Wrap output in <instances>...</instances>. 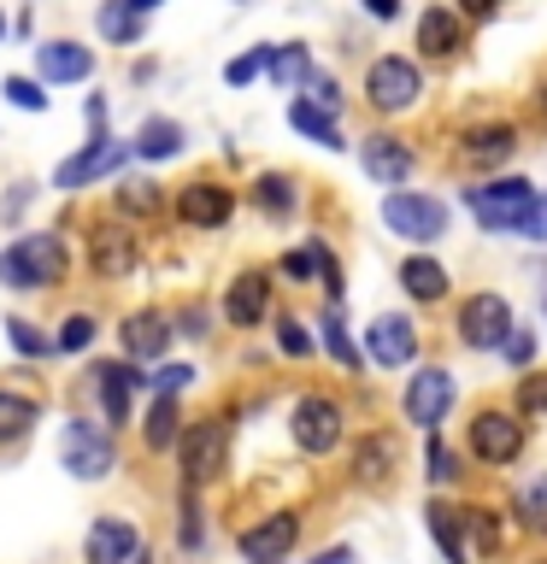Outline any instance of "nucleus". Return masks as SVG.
<instances>
[{"label": "nucleus", "mask_w": 547, "mask_h": 564, "mask_svg": "<svg viewBox=\"0 0 547 564\" xmlns=\"http://www.w3.org/2000/svg\"><path fill=\"white\" fill-rule=\"evenodd\" d=\"M371 18H400V0H365Z\"/></svg>", "instance_id": "864d4df0"}, {"label": "nucleus", "mask_w": 547, "mask_h": 564, "mask_svg": "<svg viewBox=\"0 0 547 564\" xmlns=\"http://www.w3.org/2000/svg\"><path fill=\"white\" fill-rule=\"evenodd\" d=\"M312 564H360V558H353V553H347V546H330V553H318Z\"/></svg>", "instance_id": "6e6d98bb"}, {"label": "nucleus", "mask_w": 547, "mask_h": 564, "mask_svg": "<svg viewBox=\"0 0 547 564\" xmlns=\"http://www.w3.org/2000/svg\"><path fill=\"white\" fill-rule=\"evenodd\" d=\"M254 200L265 218H294V206H300V194H294V176H282V171H265L259 183H254Z\"/></svg>", "instance_id": "c756f323"}, {"label": "nucleus", "mask_w": 547, "mask_h": 564, "mask_svg": "<svg viewBox=\"0 0 547 564\" xmlns=\"http://www.w3.org/2000/svg\"><path fill=\"white\" fill-rule=\"evenodd\" d=\"M400 289L412 294V300H423V306H436V300L448 294V271H441L436 259L412 253V259H400Z\"/></svg>", "instance_id": "a878e982"}, {"label": "nucleus", "mask_w": 547, "mask_h": 564, "mask_svg": "<svg viewBox=\"0 0 547 564\" xmlns=\"http://www.w3.org/2000/svg\"><path fill=\"white\" fill-rule=\"evenodd\" d=\"M536 183L529 176H494V183H476L465 188V206H471V218L494 229V236H506V229H524L529 224V212H536Z\"/></svg>", "instance_id": "f03ea898"}, {"label": "nucleus", "mask_w": 547, "mask_h": 564, "mask_svg": "<svg viewBox=\"0 0 547 564\" xmlns=\"http://www.w3.org/2000/svg\"><path fill=\"white\" fill-rule=\"evenodd\" d=\"M365 359L383 365V370H400L418 359V324L406 312H377L365 329Z\"/></svg>", "instance_id": "9b49d317"}, {"label": "nucleus", "mask_w": 547, "mask_h": 564, "mask_svg": "<svg viewBox=\"0 0 547 564\" xmlns=\"http://www.w3.org/2000/svg\"><path fill=\"white\" fill-rule=\"evenodd\" d=\"M130 148H136V159H176V153H183V123H171V118H148V123L136 130Z\"/></svg>", "instance_id": "c85d7f7f"}, {"label": "nucleus", "mask_w": 547, "mask_h": 564, "mask_svg": "<svg viewBox=\"0 0 547 564\" xmlns=\"http://www.w3.org/2000/svg\"><path fill=\"white\" fill-rule=\"evenodd\" d=\"M524 236H529V241H547V194H541V200H536V212H529Z\"/></svg>", "instance_id": "8fccbe9b"}, {"label": "nucleus", "mask_w": 547, "mask_h": 564, "mask_svg": "<svg viewBox=\"0 0 547 564\" xmlns=\"http://www.w3.org/2000/svg\"><path fill=\"white\" fill-rule=\"evenodd\" d=\"M518 153V130L512 123H471L465 135H459V165H471V171H501L506 159Z\"/></svg>", "instance_id": "4468645a"}, {"label": "nucleus", "mask_w": 547, "mask_h": 564, "mask_svg": "<svg viewBox=\"0 0 547 564\" xmlns=\"http://www.w3.org/2000/svg\"><path fill=\"white\" fill-rule=\"evenodd\" d=\"M423 95V77L412 59H400V53H383V59H371L365 70V100L377 106V112H412Z\"/></svg>", "instance_id": "0eeeda50"}, {"label": "nucleus", "mask_w": 547, "mask_h": 564, "mask_svg": "<svg viewBox=\"0 0 547 564\" xmlns=\"http://www.w3.org/2000/svg\"><path fill=\"white\" fill-rule=\"evenodd\" d=\"M189 382H194V370H189V365H159L153 377H148V388H153V394H171V400L183 394Z\"/></svg>", "instance_id": "79ce46f5"}, {"label": "nucleus", "mask_w": 547, "mask_h": 564, "mask_svg": "<svg viewBox=\"0 0 547 564\" xmlns=\"http://www.w3.org/2000/svg\"><path fill=\"white\" fill-rule=\"evenodd\" d=\"M35 70H42L47 83H83L88 70H95V53L83 42H42L35 47Z\"/></svg>", "instance_id": "5701e85b"}, {"label": "nucleus", "mask_w": 547, "mask_h": 564, "mask_svg": "<svg viewBox=\"0 0 547 564\" xmlns=\"http://www.w3.org/2000/svg\"><path fill=\"white\" fill-rule=\"evenodd\" d=\"M465 553L471 558H494L501 553V518L483 506H465Z\"/></svg>", "instance_id": "2f4dec72"}, {"label": "nucleus", "mask_w": 547, "mask_h": 564, "mask_svg": "<svg viewBox=\"0 0 547 564\" xmlns=\"http://www.w3.org/2000/svg\"><path fill=\"white\" fill-rule=\"evenodd\" d=\"M0 35H7V24H0Z\"/></svg>", "instance_id": "bf43d9fd"}, {"label": "nucleus", "mask_w": 547, "mask_h": 564, "mask_svg": "<svg viewBox=\"0 0 547 564\" xmlns=\"http://www.w3.org/2000/svg\"><path fill=\"white\" fill-rule=\"evenodd\" d=\"M312 271H318V253H312V247L282 253V276H289V282H312Z\"/></svg>", "instance_id": "de8ad7c7"}, {"label": "nucleus", "mask_w": 547, "mask_h": 564, "mask_svg": "<svg viewBox=\"0 0 547 564\" xmlns=\"http://www.w3.org/2000/svg\"><path fill=\"white\" fill-rule=\"evenodd\" d=\"M88 341H95V317H88V312H71L65 329H60V352H83Z\"/></svg>", "instance_id": "a19ab883"}, {"label": "nucleus", "mask_w": 547, "mask_h": 564, "mask_svg": "<svg viewBox=\"0 0 547 564\" xmlns=\"http://www.w3.org/2000/svg\"><path fill=\"white\" fill-rule=\"evenodd\" d=\"M7 100H12V106H24V112H47L42 83H30V77H7Z\"/></svg>", "instance_id": "37998d69"}, {"label": "nucleus", "mask_w": 547, "mask_h": 564, "mask_svg": "<svg viewBox=\"0 0 547 564\" xmlns=\"http://www.w3.org/2000/svg\"><path fill=\"white\" fill-rule=\"evenodd\" d=\"M289 123L300 135H312L318 148H342V118L324 112L318 100H289Z\"/></svg>", "instance_id": "cd10ccee"}, {"label": "nucleus", "mask_w": 547, "mask_h": 564, "mask_svg": "<svg viewBox=\"0 0 547 564\" xmlns=\"http://www.w3.org/2000/svg\"><path fill=\"white\" fill-rule=\"evenodd\" d=\"M294 541H300V518L294 511H271L254 529H242V558L247 564H289Z\"/></svg>", "instance_id": "ddd939ff"}, {"label": "nucleus", "mask_w": 547, "mask_h": 564, "mask_svg": "<svg viewBox=\"0 0 547 564\" xmlns=\"http://www.w3.org/2000/svg\"><path fill=\"white\" fill-rule=\"evenodd\" d=\"M541 282H547V271H541Z\"/></svg>", "instance_id": "680f3d73"}, {"label": "nucleus", "mask_w": 547, "mask_h": 564, "mask_svg": "<svg viewBox=\"0 0 547 564\" xmlns=\"http://www.w3.org/2000/svg\"><path fill=\"white\" fill-rule=\"evenodd\" d=\"M423 523H430V541L441 546V558H448V564H471V553H465V506L430 500V506H423Z\"/></svg>", "instance_id": "4be33fe9"}, {"label": "nucleus", "mask_w": 547, "mask_h": 564, "mask_svg": "<svg viewBox=\"0 0 547 564\" xmlns=\"http://www.w3.org/2000/svg\"><path fill=\"white\" fill-rule=\"evenodd\" d=\"M453 329H459V341L476 347V352H501L518 324H512V306H506L501 294H471L465 306H459V324Z\"/></svg>", "instance_id": "1a4fd4ad"}, {"label": "nucleus", "mask_w": 547, "mask_h": 564, "mask_svg": "<svg viewBox=\"0 0 547 564\" xmlns=\"http://www.w3.org/2000/svg\"><path fill=\"white\" fill-rule=\"evenodd\" d=\"M512 518H518L529 535H547V470H529L518 488H512Z\"/></svg>", "instance_id": "393cba45"}, {"label": "nucleus", "mask_w": 547, "mask_h": 564, "mask_svg": "<svg viewBox=\"0 0 547 564\" xmlns=\"http://www.w3.org/2000/svg\"><path fill=\"white\" fill-rule=\"evenodd\" d=\"M318 329H324V347H330V359L342 365V370H360L365 359H360V347L347 341V324H342V306H330L324 317H318Z\"/></svg>", "instance_id": "e433bc0d"}, {"label": "nucleus", "mask_w": 547, "mask_h": 564, "mask_svg": "<svg viewBox=\"0 0 547 564\" xmlns=\"http://www.w3.org/2000/svg\"><path fill=\"white\" fill-rule=\"evenodd\" d=\"M342 400H330V394H300L294 400V412H289V435H294V447L300 453H312V458H324L342 447Z\"/></svg>", "instance_id": "423d86ee"}, {"label": "nucleus", "mask_w": 547, "mask_h": 564, "mask_svg": "<svg viewBox=\"0 0 547 564\" xmlns=\"http://www.w3.org/2000/svg\"><path fill=\"white\" fill-rule=\"evenodd\" d=\"M536 106H541V112H547V83H541V100H536Z\"/></svg>", "instance_id": "13d9d810"}, {"label": "nucleus", "mask_w": 547, "mask_h": 564, "mask_svg": "<svg viewBox=\"0 0 547 564\" xmlns=\"http://www.w3.org/2000/svg\"><path fill=\"white\" fill-rule=\"evenodd\" d=\"M136 148H130V141H112V135H95V141H88V148L83 153H71L65 159V165L60 171H53V188H65V194H77V188H88V183H95V176H106V171H118L124 165V159H130Z\"/></svg>", "instance_id": "f8f14e48"}, {"label": "nucleus", "mask_w": 547, "mask_h": 564, "mask_svg": "<svg viewBox=\"0 0 547 564\" xmlns=\"http://www.w3.org/2000/svg\"><path fill=\"white\" fill-rule=\"evenodd\" d=\"M176 423H183V412H176V400L171 394H153V412H148V423H141V441H148L153 453H165V447H176Z\"/></svg>", "instance_id": "7c9ffc66"}, {"label": "nucleus", "mask_w": 547, "mask_h": 564, "mask_svg": "<svg viewBox=\"0 0 547 564\" xmlns=\"http://www.w3.org/2000/svg\"><path fill=\"white\" fill-rule=\"evenodd\" d=\"M265 312H271V276H265V271H242L236 282H229V294H224V317L236 329H254Z\"/></svg>", "instance_id": "6ab92c4d"}, {"label": "nucleus", "mask_w": 547, "mask_h": 564, "mask_svg": "<svg viewBox=\"0 0 547 564\" xmlns=\"http://www.w3.org/2000/svg\"><path fill=\"white\" fill-rule=\"evenodd\" d=\"M277 347L289 352V359H307V352H312L318 341H312V335H307V329L294 324V317H282V324H277Z\"/></svg>", "instance_id": "c03bdc74"}, {"label": "nucleus", "mask_w": 547, "mask_h": 564, "mask_svg": "<svg viewBox=\"0 0 547 564\" xmlns=\"http://www.w3.org/2000/svg\"><path fill=\"white\" fill-rule=\"evenodd\" d=\"M229 212H236V194H229L224 183H189V188H176V218H183L189 229H224Z\"/></svg>", "instance_id": "dca6fc26"}, {"label": "nucleus", "mask_w": 547, "mask_h": 564, "mask_svg": "<svg viewBox=\"0 0 547 564\" xmlns=\"http://www.w3.org/2000/svg\"><path fill=\"white\" fill-rule=\"evenodd\" d=\"M65 470L77 476V482H100V476H112V465H118V447H112V435L100 430V423H88V417H77V423H65Z\"/></svg>", "instance_id": "9d476101"}, {"label": "nucleus", "mask_w": 547, "mask_h": 564, "mask_svg": "<svg viewBox=\"0 0 547 564\" xmlns=\"http://www.w3.org/2000/svg\"><path fill=\"white\" fill-rule=\"evenodd\" d=\"M159 206H165V194H159V183H148V176H124V183H118V212H130V218H153Z\"/></svg>", "instance_id": "f704fd0d"}, {"label": "nucleus", "mask_w": 547, "mask_h": 564, "mask_svg": "<svg viewBox=\"0 0 547 564\" xmlns=\"http://www.w3.org/2000/svg\"><path fill=\"white\" fill-rule=\"evenodd\" d=\"M183 335H194V341H201V335H206V312H183Z\"/></svg>", "instance_id": "5fc2aeb1"}, {"label": "nucleus", "mask_w": 547, "mask_h": 564, "mask_svg": "<svg viewBox=\"0 0 547 564\" xmlns=\"http://www.w3.org/2000/svg\"><path fill=\"white\" fill-rule=\"evenodd\" d=\"M201 535H206V529H201V518H194V506H189V511H183V546H194Z\"/></svg>", "instance_id": "603ef678"}, {"label": "nucleus", "mask_w": 547, "mask_h": 564, "mask_svg": "<svg viewBox=\"0 0 547 564\" xmlns=\"http://www.w3.org/2000/svg\"><path fill=\"white\" fill-rule=\"evenodd\" d=\"M312 100L324 106V112H342V83H330V77H312Z\"/></svg>", "instance_id": "09e8293b"}, {"label": "nucleus", "mask_w": 547, "mask_h": 564, "mask_svg": "<svg viewBox=\"0 0 547 564\" xmlns=\"http://www.w3.org/2000/svg\"><path fill=\"white\" fill-rule=\"evenodd\" d=\"M524 441H529V423L518 412H501V405H489V412L471 417V453L483 458L489 470H506L524 458Z\"/></svg>", "instance_id": "39448f33"}, {"label": "nucleus", "mask_w": 547, "mask_h": 564, "mask_svg": "<svg viewBox=\"0 0 547 564\" xmlns=\"http://www.w3.org/2000/svg\"><path fill=\"white\" fill-rule=\"evenodd\" d=\"M501 352H506L518 370H529V365H536V335H529V329H512V341H506Z\"/></svg>", "instance_id": "49530a36"}, {"label": "nucleus", "mask_w": 547, "mask_h": 564, "mask_svg": "<svg viewBox=\"0 0 547 564\" xmlns=\"http://www.w3.org/2000/svg\"><path fill=\"white\" fill-rule=\"evenodd\" d=\"M423 476H430L436 488H448L453 476H459V465H453V453H448V441H441V430L423 441Z\"/></svg>", "instance_id": "4c0bfd02"}, {"label": "nucleus", "mask_w": 547, "mask_h": 564, "mask_svg": "<svg viewBox=\"0 0 547 564\" xmlns=\"http://www.w3.org/2000/svg\"><path fill=\"white\" fill-rule=\"evenodd\" d=\"M501 0H459V18H494Z\"/></svg>", "instance_id": "3c124183"}, {"label": "nucleus", "mask_w": 547, "mask_h": 564, "mask_svg": "<svg viewBox=\"0 0 547 564\" xmlns=\"http://www.w3.org/2000/svg\"><path fill=\"white\" fill-rule=\"evenodd\" d=\"M100 35H106V42H118V47L141 42V12L130 7V0H106V7H100Z\"/></svg>", "instance_id": "72a5a7b5"}, {"label": "nucleus", "mask_w": 547, "mask_h": 564, "mask_svg": "<svg viewBox=\"0 0 547 564\" xmlns=\"http://www.w3.org/2000/svg\"><path fill=\"white\" fill-rule=\"evenodd\" d=\"M136 564H148V558H136Z\"/></svg>", "instance_id": "052dcab7"}, {"label": "nucleus", "mask_w": 547, "mask_h": 564, "mask_svg": "<svg viewBox=\"0 0 547 564\" xmlns=\"http://www.w3.org/2000/svg\"><path fill=\"white\" fill-rule=\"evenodd\" d=\"M118 341H124V359H159L171 347V317L165 312H130Z\"/></svg>", "instance_id": "412c9836"}, {"label": "nucleus", "mask_w": 547, "mask_h": 564, "mask_svg": "<svg viewBox=\"0 0 547 564\" xmlns=\"http://www.w3.org/2000/svg\"><path fill=\"white\" fill-rule=\"evenodd\" d=\"M141 558V535L124 518H95L88 523V564H136Z\"/></svg>", "instance_id": "a211bd4d"}, {"label": "nucleus", "mask_w": 547, "mask_h": 564, "mask_svg": "<svg viewBox=\"0 0 547 564\" xmlns=\"http://www.w3.org/2000/svg\"><path fill=\"white\" fill-rule=\"evenodd\" d=\"M459 47H465V18L453 7H430L418 18V53L423 59H453Z\"/></svg>", "instance_id": "aec40b11"}, {"label": "nucleus", "mask_w": 547, "mask_h": 564, "mask_svg": "<svg viewBox=\"0 0 547 564\" xmlns=\"http://www.w3.org/2000/svg\"><path fill=\"white\" fill-rule=\"evenodd\" d=\"M95 388H100L106 423H130V400H136V388H148V377H136L130 365H100L95 370Z\"/></svg>", "instance_id": "b1692460"}, {"label": "nucleus", "mask_w": 547, "mask_h": 564, "mask_svg": "<svg viewBox=\"0 0 547 564\" xmlns=\"http://www.w3.org/2000/svg\"><path fill=\"white\" fill-rule=\"evenodd\" d=\"M360 159H365V176L371 183H383V188H400L406 176H412V148H406L400 135H365L360 141Z\"/></svg>", "instance_id": "f3484780"}, {"label": "nucleus", "mask_w": 547, "mask_h": 564, "mask_svg": "<svg viewBox=\"0 0 547 564\" xmlns=\"http://www.w3.org/2000/svg\"><path fill=\"white\" fill-rule=\"evenodd\" d=\"M312 77H318V70H312L307 47H271V83L277 88H307Z\"/></svg>", "instance_id": "473e14b6"}, {"label": "nucleus", "mask_w": 547, "mask_h": 564, "mask_svg": "<svg viewBox=\"0 0 547 564\" xmlns=\"http://www.w3.org/2000/svg\"><path fill=\"white\" fill-rule=\"evenodd\" d=\"M453 400H459V382H453V370L448 365H423L412 382H406V423H418V430H441V417L453 412Z\"/></svg>", "instance_id": "6e6552de"}, {"label": "nucleus", "mask_w": 547, "mask_h": 564, "mask_svg": "<svg viewBox=\"0 0 547 564\" xmlns=\"http://www.w3.org/2000/svg\"><path fill=\"white\" fill-rule=\"evenodd\" d=\"M383 224L395 229L400 241H412V247H430L448 236V206L436 200V194H412V188H395V194H383Z\"/></svg>", "instance_id": "20e7f679"}, {"label": "nucleus", "mask_w": 547, "mask_h": 564, "mask_svg": "<svg viewBox=\"0 0 547 564\" xmlns=\"http://www.w3.org/2000/svg\"><path fill=\"white\" fill-rule=\"evenodd\" d=\"M395 476V441L388 435H365L360 441V453H353V482H365V488H377Z\"/></svg>", "instance_id": "bb28decb"}, {"label": "nucleus", "mask_w": 547, "mask_h": 564, "mask_svg": "<svg viewBox=\"0 0 547 564\" xmlns=\"http://www.w3.org/2000/svg\"><path fill=\"white\" fill-rule=\"evenodd\" d=\"M259 70H271V47H254V53H242V59H229V65H224V83H229V88H247Z\"/></svg>", "instance_id": "58836bf2"}, {"label": "nucleus", "mask_w": 547, "mask_h": 564, "mask_svg": "<svg viewBox=\"0 0 547 564\" xmlns=\"http://www.w3.org/2000/svg\"><path fill=\"white\" fill-rule=\"evenodd\" d=\"M65 241L53 236V229H30V236H18L7 253H0V282H7L12 294H30V289H60L65 282Z\"/></svg>", "instance_id": "f257e3e1"}, {"label": "nucleus", "mask_w": 547, "mask_h": 564, "mask_svg": "<svg viewBox=\"0 0 547 564\" xmlns=\"http://www.w3.org/2000/svg\"><path fill=\"white\" fill-rule=\"evenodd\" d=\"M130 7H136V12H141V18H148V12H153V7H159V0H130Z\"/></svg>", "instance_id": "4d7b16f0"}, {"label": "nucleus", "mask_w": 547, "mask_h": 564, "mask_svg": "<svg viewBox=\"0 0 547 564\" xmlns=\"http://www.w3.org/2000/svg\"><path fill=\"white\" fill-rule=\"evenodd\" d=\"M176 458H183V482H189V488L218 482L224 465H229V423H224V417L189 423L183 441H176Z\"/></svg>", "instance_id": "7ed1b4c3"}, {"label": "nucleus", "mask_w": 547, "mask_h": 564, "mask_svg": "<svg viewBox=\"0 0 547 564\" xmlns=\"http://www.w3.org/2000/svg\"><path fill=\"white\" fill-rule=\"evenodd\" d=\"M42 417V405H35L30 394H7L0 388V441H18V435H30V423Z\"/></svg>", "instance_id": "c9c22d12"}, {"label": "nucleus", "mask_w": 547, "mask_h": 564, "mask_svg": "<svg viewBox=\"0 0 547 564\" xmlns=\"http://www.w3.org/2000/svg\"><path fill=\"white\" fill-rule=\"evenodd\" d=\"M518 412H529V417L547 412V377H524L518 382Z\"/></svg>", "instance_id": "a18cd8bd"}, {"label": "nucleus", "mask_w": 547, "mask_h": 564, "mask_svg": "<svg viewBox=\"0 0 547 564\" xmlns=\"http://www.w3.org/2000/svg\"><path fill=\"white\" fill-rule=\"evenodd\" d=\"M242 7H247V0H242Z\"/></svg>", "instance_id": "e2e57ef3"}, {"label": "nucleus", "mask_w": 547, "mask_h": 564, "mask_svg": "<svg viewBox=\"0 0 547 564\" xmlns=\"http://www.w3.org/2000/svg\"><path fill=\"white\" fill-rule=\"evenodd\" d=\"M136 259H141V247L124 224H95L88 229V264H95V276L118 282V276L136 271Z\"/></svg>", "instance_id": "2eb2a0df"}, {"label": "nucleus", "mask_w": 547, "mask_h": 564, "mask_svg": "<svg viewBox=\"0 0 547 564\" xmlns=\"http://www.w3.org/2000/svg\"><path fill=\"white\" fill-rule=\"evenodd\" d=\"M7 335H12V347L24 352V359H42L47 347H60V341H47V335L35 329V324H24V317H12V324H7Z\"/></svg>", "instance_id": "ea45409f"}]
</instances>
